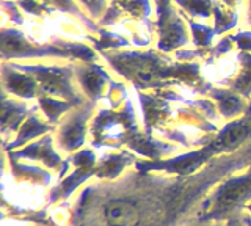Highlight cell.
I'll return each mask as SVG.
<instances>
[{
	"mask_svg": "<svg viewBox=\"0 0 251 226\" xmlns=\"http://www.w3.org/2000/svg\"><path fill=\"white\" fill-rule=\"evenodd\" d=\"M107 222L112 226H135L138 223V209L129 201H112L105 209Z\"/></svg>",
	"mask_w": 251,
	"mask_h": 226,
	"instance_id": "1",
	"label": "cell"
},
{
	"mask_svg": "<svg viewBox=\"0 0 251 226\" xmlns=\"http://www.w3.org/2000/svg\"><path fill=\"white\" fill-rule=\"evenodd\" d=\"M177 2L185 6L188 10V13L192 14H198V16H202L207 18L210 14V10H209V2L207 0H188V2H184V0H177Z\"/></svg>",
	"mask_w": 251,
	"mask_h": 226,
	"instance_id": "2",
	"label": "cell"
},
{
	"mask_svg": "<svg viewBox=\"0 0 251 226\" xmlns=\"http://www.w3.org/2000/svg\"><path fill=\"white\" fill-rule=\"evenodd\" d=\"M86 8L90 10V14L93 18H98L104 14L105 10V0H82Z\"/></svg>",
	"mask_w": 251,
	"mask_h": 226,
	"instance_id": "3",
	"label": "cell"
},
{
	"mask_svg": "<svg viewBox=\"0 0 251 226\" xmlns=\"http://www.w3.org/2000/svg\"><path fill=\"white\" fill-rule=\"evenodd\" d=\"M247 19H248V24L251 25V0H248V13H247Z\"/></svg>",
	"mask_w": 251,
	"mask_h": 226,
	"instance_id": "4",
	"label": "cell"
}]
</instances>
